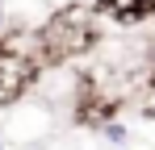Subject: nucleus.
<instances>
[{
	"mask_svg": "<svg viewBox=\"0 0 155 150\" xmlns=\"http://www.w3.org/2000/svg\"><path fill=\"white\" fill-rule=\"evenodd\" d=\"M0 150H4V142H0Z\"/></svg>",
	"mask_w": 155,
	"mask_h": 150,
	"instance_id": "5",
	"label": "nucleus"
},
{
	"mask_svg": "<svg viewBox=\"0 0 155 150\" xmlns=\"http://www.w3.org/2000/svg\"><path fill=\"white\" fill-rule=\"evenodd\" d=\"M0 29H4V0H0Z\"/></svg>",
	"mask_w": 155,
	"mask_h": 150,
	"instance_id": "4",
	"label": "nucleus"
},
{
	"mask_svg": "<svg viewBox=\"0 0 155 150\" xmlns=\"http://www.w3.org/2000/svg\"><path fill=\"white\" fill-rule=\"evenodd\" d=\"M97 129H101V133H105V138H109V142H117V146L126 142V125H117V121H101V125H97Z\"/></svg>",
	"mask_w": 155,
	"mask_h": 150,
	"instance_id": "3",
	"label": "nucleus"
},
{
	"mask_svg": "<svg viewBox=\"0 0 155 150\" xmlns=\"http://www.w3.org/2000/svg\"><path fill=\"white\" fill-rule=\"evenodd\" d=\"M88 13L113 17L117 25H138V21H147V17H155V0H92Z\"/></svg>",
	"mask_w": 155,
	"mask_h": 150,
	"instance_id": "2",
	"label": "nucleus"
},
{
	"mask_svg": "<svg viewBox=\"0 0 155 150\" xmlns=\"http://www.w3.org/2000/svg\"><path fill=\"white\" fill-rule=\"evenodd\" d=\"M34 42H38V63H67L97 42V29L80 8H63L34 33Z\"/></svg>",
	"mask_w": 155,
	"mask_h": 150,
	"instance_id": "1",
	"label": "nucleus"
}]
</instances>
